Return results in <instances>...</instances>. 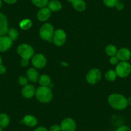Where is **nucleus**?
I'll return each mask as SVG.
<instances>
[{
    "mask_svg": "<svg viewBox=\"0 0 131 131\" xmlns=\"http://www.w3.org/2000/svg\"><path fill=\"white\" fill-rule=\"evenodd\" d=\"M26 75L28 80L33 83L37 82L39 80V79L40 77L39 73L37 71V69L35 68H29L26 71Z\"/></svg>",
    "mask_w": 131,
    "mask_h": 131,
    "instance_id": "dca6fc26",
    "label": "nucleus"
},
{
    "mask_svg": "<svg viewBox=\"0 0 131 131\" xmlns=\"http://www.w3.org/2000/svg\"><path fill=\"white\" fill-rule=\"evenodd\" d=\"M51 11L48 7L41 8L38 10L37 14V17L39 21L41 22H45L48 21L51 17Z\"/></svg>",
    "mask_w": 131,
    "mask_h": 131,
    "instance_id": "9b49d317",
    "label": "nucleus"
},
{
    "mask_svg": "<svg viewBox=\"0 0 131 131\" xmlns=\"http://www.w3.org/2000/svg\"><path fill=\"white\" fill-rule=\"evenodd\" d=\"M115 71L119 77H127L131 73V64L128 61H120L116 65Z\"/></svg>",
    "mask_w": 131,
    "mask_h": 131,
    "instance_id": "39448f33",
    "label": "nucleus"
},
{
    "mask_svg": "<svg viewBox=\"0 0 131 131\" xmlns=\"http://www.w3.org/2000/svg\"><path fill=\"white\" fill-rule=\"evenodd\" d=\"M39 83L42 86H48L51 84V78L46 74L41 75L39 79Z\"/></svg>",
    "mask_w": 131,
    "mask_h": 131,
    "instance_id": "aec40b11",
    "label": "nucleus"
},
{
    "mask_svg": "<svg viewBox=\"0 0 131 131\" xmlns=\"http://www.w3.org/2000/svg\"><path fill=\"white\" fill-rule=\"evenodd\" d=\"M14 41L8 36H0V52H5L11 48Z\"/></svg>",
    "mask_w": 131,
    "mask_h": 131,
    "instance_id": "9d476101",
    "label": "nucleus"
},
{
    "mask_svg": "<svg viewBox=\"0 0 131 131\" xmlns=\"http://www.w3.org/2000/svg\"><path fill=\"white\" fill-rule=\"evenodd\" d=\"M8 30V23L7 17L3 13L0 12V36L7 34Z\"/></svg>",
    "mask_w": 131,
    "mask_h": 131,
    "instance_id": "4468645a",
    "label": "nucleus"
},
{
    "mask_svg": "<svg viewBox=\"0 0 131 131\" xmlns=\"http://www.w3.org/2000/svg\"><path fill=\"white\" fill-rule=\"evenodd\" d=\"M54 32H55V29L53 25H51L50 23H45L41 26L40 28V37L44 41L51 42Z\"/></svg>",
    "mask_w": 131,
    "mask_h": 131,
    "instance_id": "7ed1b4c3",
    "label": "nucleus"
},
{
    "mask_svg": "<svg viewBox=\"0 0 131 131\" xmlns=\"http://www.w3.org/2000/svg\"><path fill=\"white\" fill-rule=\"evenodd\" d=\"M10 119L9 116L4 113H0V126L3 128H7L10 124Z\"/></svg>",
    "mask_w": 131,
    "mask_h": 131,
    "instance_id": "6ab92c4d",
    "label": "nucleus"
},
{
    "mask_svg": "<svg viewBox=\"0 0 131 131\" xmlns=\"http://www.w3.org/2000/svg\"><path fill=\"white\" fill-rule=\"evenodd\" d=\"M0 131H3V128L0 126Z\"/></svg>",
    "mask_w": 131,
    "mask_h": 131,
    "instance_id": "58836bf2",
    "label": "nucleus"
},
{
    "mask_svg": "<svg viewBox=\"0 0 131 131\" xmlns=\"http://www.w3.org/2000/svg\"><path fill=\"white\" fill-rule=\"evenodd\" d=\"M117 74L115 70H109L105 73V78L109 82H114L117 78Z\"/></svg>",
    "mask_w": 131,
    "mask_h": 131,
    "instance_id": "5701e85b",
    "label": "nucleus"
},
{
    "mask_svg": "<svg viewBox=\"0 0 131 131\" xmlns=\"http://www.w3.org/2000/svg\"><path fill=\"white\" fill-rule=\"evenodd\" d=\"M31 2L36 7L41 8L48 5L49 0H31Z\"/></svg>",
    "mask_w": 131,
    "mask_h": 131,
    "instance_id": "393cba45",
    "label": "nucleus"
},
{
    "mask_svg": "<svg viewBox=\"0 0 131 131\" xmlns=\"http://www.w3.org/2000/svg\"><path fill=\"white\" fill-rule=\"evenodd\" d=\"M28 82V80L26 77L21 76L18 78V84L21 86H25L27 85Z\"/></svg>",
    "mask_w": 131,
    "mask_h": 131,
    "instance_id": "bb28decb",
    "label": "nucleus"
},
{
    "mask_svg": "<svg viewBox=\"0 0 131 131\" xmlns=\"http://www.w3.org/2000/svg\"><path fill=\"white\" fill-rule=\"evenodd\" d=\"M124 4H123V2H122L121 1H118V3H116V5H115V8H116V10H118L119 11H121L122 10H123V8H124Z\"/></svg>",
    "mask_w": 131,
    "mask_h": 131,
    "instance_id": "c756f323",
    "label": "nucleus"
},
{
    "mask_svg": "<svg viewBox=\"0 0 131 131\" xmlns=\"http://www.w3.org/2000/svg\"><path fill=\"white\" fill-rule=\"evenodd\" d=\"M118 1L119 0H103V2L106 7L112 8V7H115Z\"/></svg>",
    "mask_w": 131,
    "mask_h": 131,
    "instance_id": "a878e982",
    "label": "nucleus"
},
{
    "mask_svg": "<svg viewBox=\"0 0 131 131\" xmlns=\"http://www.w3.org/2000/svg\"><path fill=\"white\" fill-rule=\"evenodd\" d=\"M62 131H75L77 128V123L71 118H66L62 120L60 123Z\"/></svg>",
    "mask_w": 131,
    "mask_h": 131,
    "instance_id": "1a4fd4ad",
    "label": "nucleus"
},
{
    "mask_svg": "<svg viewBox=\"0 0 131 131\" xmlns=\"http://www.w3.org/2000/svg\"><path fill=\"white\" fill-rule=\"evenodd\" d=\"M119 1H123V0H119Z\"/></svg>",
    "mask_w": 131,
    "mask_h": 131,
    "instance_id": "ea45409f",
    "label": "nucleus"
},
{
    "mask_svg": "<svg viewBox=\"0 0 131 131\" xmlns=\"http://www.w3.org/2000/svg\"><path fill=\"white\" fill-rule=\"evenodd\" d=\"M17 52L22 59L30 60L34 55L35 51L31 45L23 43L19 45L17 48Z\"/></svg>",
    "mask_w": 131,
    "mask_h": 131,
    "instance_id": "20e7f679",
    "label": "nucleus"
},
{
    "mask_svg": "<svg viewBox=\"0 0 131 131\" xmlns=\"http://www.w3.org/2000/svg\"><path fill=\"white\" fill-rule=\"evenodd\" d=\"M49 131H62L60 125L58 124H54L50 127Z\"/></svg>",
    "mask_w": 131,
    "mask_h": 131,
    "instance_id": "c85d7f7f",
    "label": "nucleus"
},
{
    "mask_svg": "<svg viewBox=\"0 0 131 131\" xmlns=\"http://www.w3.org/2000/svg\"><path fill=\"white\" fill-rule=\"evenodd\" d=\"M116 55L119 61H128L131 58V51L127 48H121L118 50Z\"/></svg>",
    "mask_w": 131,
    "mask_h": 131,
    "instance_id": "ddd939ff",
    "label": "nucleus"
},
{
    "mask_svg": "<svg viewBox=\"0 0 131 131\" xmlns=\"http://www.w3.org/2000/svg\"><path fill=\"white\" fill-rule=\"evenodd\" d=\"M34 131H49L47 128L43 126H40V127H37Z\"/></svg>",
    "mask_w": 131,
    "mask_h": 131,
    "instance_id": "72a5a7b5",
    "label": "nucleus"
},
{
    "mask_svg": "<svg viewBox=\"0 0 131 131\" xmlns=\"http://www.w3.org/2000/svg\"><path fill=\"white\" fill-rule=\"evenodd\" d=\"M2 62H3V60H2V57L0 56V66L2 64Z\"/></svg>",
    "mask_w": 131,
    "mask_h": 131,
    "instance_id": "4c0bfd02",
    "label": "nucleus"
},
{
    "mask_svg": "<svg viewBox=\"0 0 131 131\" xmlns=\"http://www.w3.org/2000/svg\"><path fill=\"white\" fill-rule=\"evenodd\" d=\"M108 102L110 106L115 110H124L128 106L127 98L119 93H113L108 97Z\"/></svg>",
    "mask_w": 131,
    "mask_h": 131,
    "instance_id": "f257e3e1",
    "label": "nucleus"
},
{
    "mask_svg": "<svg viewBox=\"0 0 131 131\" xmlns=\"http://www.w3.org/2000/svg\"><path fill=\"white\" fill-rule=\"evenodd\" d=\"M127 103H128V105L131 106V96L127 98Z\"/></svg>",
    "mask_w": 131,
    "mask_h": 131,
    "instance_id": "c9c22d12",
    "label": "nucleus"
},
{
    "mask_svg": "<svg viewBox=\"0 0 131 131\" xmlns=\"http://www.w3.org/2000/svg\"><path fill=\"white\" fill-rule=\"evenodd\" d=\"M32 26V21L30 19H24L19 23V27L23 30H28Z\"/></svg>",
    "mask_w": 131,
    "mask_h": 131,
    "instance_id": "4be33fe9",
    "label": "nucleus"
},
{
    "mask_svg": "<svg viewBox=\"0 0 131 131\" xmlns=\"http://www.w3.org/2000/svg\"><path fill=\"white\" fill-rule=\"evenodd\" d=\"M116 131H131V128L127 125H121Z\"/></svg>",
    "mask_w": 131,
    "mask_h": 131,
    "instance_id": "7c9ffc66",
    "label": "nucleus"
},
{
    "mask_svg": "<svg viewBox=\"0 0 131 131\" xmlns=\"http://www.w3.org/2000/svg\"><path fill=\"white\" fill-rule=\"evenodd\" d=\"M119 59H118V57H116V55H114V56L110 57V59H109V62L112 65H117L118 63L119 62Z\"/></svg>",
    "mask_w": 131,
    "mask_h": 131,
    "instance_id": "cd10ccee",
    "label": "nucleus"
},
{
    "mask_svg": "<svg viewBox=\"0 0 131 131\" xmlns=\"http://www.w3.org/2000/svg\"><path fill=\"white\" fill-rule=\"evenodd\" d=\"M105 53L109 57H113L114 55H116L117 51H118V49H117L116 46L114 45H107V46L105 47Z\"/></svg>",
    "mask_w": 131,
    "mask_h": 131,
    "instance_id": "412c9836",
    "label": "nucleus"
},
{
    "mask_svg": "<svg viewBox=\"0 0 131 131\" xmlns=\"http://www.w3.org/2000/svg\"><path fill=\"white\" fill-rule=\"evenodd\" d=\"M20 64L22 67H26L28 66V65L29 64V60H26V59H21V62H20Z\"/></svg>",
    "mask_w": 131,
    "mask_h": 131,
    "instance_id": "2f4dec72",
    "label": "nucleus"
},
{
    "mask_svg": "<svg viewBox=\"0 0 131 131\" xmlns=\"http://www.w3.org/2000/svg\"><path fill=\"white\" fill-rule=\"evenodd\" d=\"M2 6H3V1H2V0H0V9L2 8Z\"/></svg>",
    "mask_w": 131,
    "mask_h": 131,
    "instance_id": "e433bc0d",
    "label": "nucleus"
},
{
    "mask_svg": "<svg viewBox=\"0 0 131 131\" xmlns=\"http://www.w3.org/2000/svg\"><path fill=\"white\" fill-rule=\"evenodd\" d=\"M7 34H8V37L13 41H16L18 39L19 36L18 30L16 28H10L8 30Z\"/></svg>",
    "mask_w": 131,
    "mask_h": 131,
    "instance_id": "b1692460",
    "label": "nucleus"
},
{
    "mask_svg": "<svg viewBox=\"0 0 131 131\" xmlns=\"http://www.w3.org/2000/svg\"><path fill=\"white\" fill-rule=\"evenodd\" d=\"M86 80L89 84L94 85L98 84L102 79V72L98 68H92L86 75Z\"/></svg>",
    "mask_w": 131,
    "mask_h": 131,
    "instance_id": "423d86ee",
    "label": "nucleus"
},
{
    "mask_svg": "<svg viewBox=\"0 0 131 131\" xmlns=\"http://www.w3.org/2000/svg\"><path fill=\"white\" fill-rule=\"evenodd\" d=\"M36 89L35 86L32 84H28L25 85L21 90L22 96L25 98H31L34 96L36 94Z\"/></svg>",
    "mask_w": 131,
    "mask_h": 131,
    "instance_id": "f8f14e48",
    "label": "nucleus"
},
{
    "mask_svg": "<svg viewBox=\"0 0 131 131\" xmlns=\"http://www.w3.org/2000/svg\"><path fill=\"white\" fill-rule=\"evenodd\" d=\"M38 123L37 118L35 116L31 114H27L23 117L22 120L21 121V123H23L26 126L28 127H36Z\"/></svg>",
    "mask_w": 131,
    "mask_h": 131,
    "instance_id": "2eb2a0df",
    "label": "nucleus"
},
{
    "mask_svg": "<svg viewBox=\"0 0 131 131\" xmlns=\"http://www.w3.org/2000/svg\"><path fill=\"white\" fill-rule=\"evenodd\" d=\"M72 4L73 7L78 12H83L86 9V3L84 0H68Z\"/></svg>",
    "mask_w": 131,
    "mask_h": 131,
    "instance_id": "f3484780",
    "label": "nucleus"
},
{
    "mask_svg": "<svg viewBox=\"0 0 131 131\" xmlns=\"http://www.w3.org/2000/svg\"><path fill=\"white\" fill-rule=\"evenodd\" d=\"M6 72H7V68L5 66L2 64L0 66V75H3Z\"/></svg>",
    "mask_w": 131,
    "mask_h": 131,
    "instance_id": "473e14b6",
    "label": "nucleus"
},
{
    "mask_svg": "<svg viewBox=\"0 0 131 131\" xmlns=\"http://www.w3.org/2000/svg\"><path fill=\"white\" fill-rule=\"evenodd\" d=\"M36 96L37 100L42 104H48L52 100L53 94L51 89L48 86L38 87L36 89Z\"/></svg>",
    "mask_w": 131,
    "mask_h": 131,
    "instance_id": "f03ea898",
    "label": "nucleus"
},
{
    "mask_svg": "<svg viewBox=\"0 0 131 131\" xmlns=\"http://www.w3.org/2000/svg\"><path fill=\"white\" fill-rule=\"evenodd\" d=\"M2 1H3V2H4L5 3H7V4L13 5L17 2V0H2Z\"/></svg>",
    "mask_w": 131,
    "mask_h": 131,
    "instance_id": "f704fd0d",
    "label": "nucleus"
},
{
    "mask_svg": "<svg viewBox=\"0 0 131 131\" xmlns=\"http://www.w3.org/2000/svg\"><path fill=\"white\" fill-rule=\"evenodd\" d=\"M47 60L42 53H37L31 58V64L36 69H42L46 66Z\"/></svg>",
    "mask_w": 131,
    "mask_h": 131,
    "instance_id": "6e6552de",
    "label": "nucleus"
},
{
    "mask_svg": "<svg viewBox=\"0 0 131 131\" xmlns=\"http://www.w3.org/2000/svg\"><path fill=\"white\" fill-rule=\"evenodd\" d=\"M66 34L64 30L61 28L57 29L55 30L53 36L52 42L57 46H62L65 44L66 41Z\"/></svg>",
    "mask_w": 131,
    "mask_h": 131,
    "instance_id": "0eeeda50",
    "label": "nucleus"
},
{
    "mask_svg": "<svg viewBox=\"0 0 131 131\" xmlns=\"http://www.w3.org/2000/svg\"><path fill=\"white\" fill-rule=\"evenodd\" d=\"M48 7L51 12H57L62 9V3L59 0H50L48 3Z\"/></svg>",
    "mask_w": 131,
    "mask_h": 131,
    "instance_id": "a211bd4d",
    "label": "nucleus"
}]
</instances>
